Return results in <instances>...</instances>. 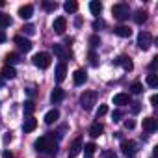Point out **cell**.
Instances as JSON below:
<instances>
[{
    "label": "cell",
    "instance_id": "1",
    "mask_svg": "<svg viewBox=\"0 0 158 158\" xmlns=\"http://www.w3.org/2000/svg\"><path fill=\"white\" fill-rule=\"evenodd\" d=\"M95 104H97V93H95V91H84V93L80 95V106H82L86 112L91 110Z\"/></svg>",
    "mask_w": 158,
    "mask_h": 158
},
{
    "label": "cell",
    "instance_id": "2",
    "mask_svg": "<svg viewBox=\"0 0 158 158\" xmlns=\"http://www.w3.org/2000/svg\"><path fill=\"white\" fill-rule=\"evenodd\" d=\"M112 15L117 19V21H127L128 19V15H130V8H128V4H115L114 8H112Z\"/></svg>",
    "mask_w": 158,
    "mask_h": 158
},
{
    "label": "cell",
    "instance_id": "3",
    "mask_svg": "<svg viewBox=\"0 0 158 158\" xmlns=\"http://www.w3.org/2000/svg\"><path fill=\"white\" fill-rule=\"evenodd\" d=\"M54 143H56V141H54V138H50V136H41L39 139H35L34 149H35V151H39V152H45V151H48Z\"/></svg>",
    "mask_w": 158,
    "mask_h": 158
},
{
    "label": "cell",
    "instance_id": "4",
    "mask_svg": "<svg viewBox=\"0 0 158 158\" xmlns=\"http://www.w3.org/2000/svg\"><path fill=\"white\" fill-rule=\"evenodd\" d=\"M32 61H34V65L39 67V69H47V67L50 65V54H47V52H37V54L32 58Z\"/></svg>",
    "mask_w": 158,
    "mask_h": 158
},
{
    "label": "cell",
    "instance_id": "5",
    "mask_svg": "<svg viewBox=\"0 0 158 158\" xmlns=\"http://www.w3.org/2000/svg\"><path fill=\"white\" fill-rule=\"evenodd\" d=\"M151 45H152V35L149 32H139L138 34V47L141 50H147Z\"/></svg>",
    "mask_w": 158,
    "mask_h": 158
},
{
    "label": "cell",
    "instance_id": "6",
    "mask_svg": "<svg viewBox=\"0 0 158 158\" xmlns=\"http://www.w3.org/2000/svg\"><path fill=\"white\" fill-rule=\"evenodd\" d=\"M121 149H123V152H125L127 158H132V156L136 154V151H138V145H136L134 141H130V139H128V141L125 139V141L121 143Z\"/></svg>",
    "mask_w": 158,
    "mask_h": 158
},
{
    "label": "cell",
    "instance_id": "7",
    "mask_svg": "<svg viewBox=\"0 0 158 158\" xmlns=\"http://www.w3.org/2000/svg\"><path fill=\"white\" fill-rule=\"evenodd\" d=\"M114 63H115V65H121V67H123L127 73H130V71L134 69V63H132V60H130L128 56H119V58H117Z\"/></svg>",
    "mask_w": 158,
    "mask_h": 158
},
{
    "label": "cell",
    "instance_id": "8",
    "mask_svg": "<svg viewBox=\"0 0 158 158\" xmlns=\"http://www.w3.org/2000/svg\"><path fill=\"white\" fill-rule=\"evenodd\" d=\"M86 80H88V74H86L84 69H76V71L73 73V82H74L76 86H82Z\"/></svg>",
    "mask_w": 158,
    "mask_h": 158
},
{
    "label": "cell",
    "instance_id": "9",
    "mask_svg": "<svg viewBox=\"0 0 158 158\" xmlns=\"http://www.w3.org/2000/svg\"><path fill=\"white\" fill-rule=\"evenodd\" d=\"M13 41L19 45V48H21V50H24V52L32 50V41H30V39H26V37H23V35H15V39H13Z\"/></svg>",
    "mask_w": 158,
    "mask_h": 158
},
{
    "label": "cell",
    "instance_id": "10",
    "mask_svg": "<svg viewBox=\"0 0 158 158\" xmlns=\"http://www.w3.org/2000/svg\"><path fill=\"white\" fill-rule=\"evenodd\" d=\"M52 28H54L56 34H63V32L67 30V21H65V17H58V19H54Z\"/></svg>",
    "mask_w": 158,
    "mask_h": 158
},
{
    "label": "cell",
    "instance_id": "11",
    "mask_svg": "<svg viewBox=\"0 0 158 158\" xmlns=\"http://www.w3.org/2000/svg\"><path fill=\"white\" fill-rule=\"evenodd\" d=\"M32 15H34V6H32V4H26V6H21V8H19V17H21V19L28 21Z\"/></svg>",
    "mask_w": 158,
    "mask_h": 158
},
{
    "label": "cell",
    "instance_id": "12",
    "mask_svg": "<svg viewBox=\"0 0 158 158\" xmlns=\"http://www.w3.org/2000/svg\"><path fill=\"white\" fill-rule=\"evenodd\" d=\"M52 50H54V54H56L60 60H67V58L71 56V54H69V50H67L63 45H58V43H56V45H52Z\"/></svg>",
    "mask_w": 158,
    "mask_h": 158
},
{
    "label": "cell",
    "instance_id": "13",
    "mask_svg": "<svg viewBox=\"0 0 158 158\" xmlns=\"http://www.w3.org/2000/svg\"><path fill=\"white\" fill-rule=\"evenodd\" d=\"M63 97H65L63 89H61V88H54L52 93H50V102H52V104H58V102L63 101Z\"/></svg>",
    "mask_w": 158,
    "mask_h": 158
},
{
    "label": "cell",
    "instance_id": "14",
    "mask_svg": "<svg viewBox=\"0 0 158 158\" xmlns=\"http://www.w3.org/2000/svg\"><path fill=\"white\" fill-rule=\"evenodd\" d=\"M114 104H117V106L130 104V95L128 93H117V95H114Z\"/></svg>",
    "mask_w": 158,
    "mask_h": 158
},
{
    "label": "cell",
    "instance_id": "15",
    "mask_svg": "<svg viewBox=\"0 0 158 158\" xmlns=\"http://www.w3.org/2000/svg\"><path fill=\"white\" fill-rule=\"evenodd\" d=\"M156 128H158V123H156L154 117H145L143 119V130L145 132H154Z\"/></svg>",
    "mask_w": 158,
    "mask_h": 158
},
{
    "label": "cell",
    "instance_id": "16",
    "mask_svg": "<svg viewBox=\"0 0 158 158\" xmlns=\"http://www.w3.org/2000/svg\"><path fill=\"white\" fill-rule=\"evenodd\" d=\"M114 34L119 35V37H130V35H132V30H130L128 26H123V24H121V26H115V28H114Z\"/></svg>",
    "mask_w": 158,
    "mask_h": 158
},
{
    "label": "cell",
    "instance_id": "17",
    "mask_svg": "<svg viewBox=\"0 0 158 158\" xmlns=\"http://www.w3.org/2000/svg\"><path fill=\"white\" fill-rule=\"evenodd\" d=\"M58 119H60V112H58L56 108L45 114V123H47V125H52V123H56Z\"/></svg>",
    "mask_w": 158,
    "mask_h": 158
},
{
    "label": "cell",
    "instance_id": "18",
    "mask_svg": "<svg viewBox=\"0 0 158 158\" xmlns=\"http://www.w3.org/2000/svg\"><path fill=\"white\" fill-rule=\"evenodd\" d=\"M35 127H37V119H34V117H26L24 123H23L24 132H32V130H35Z\"/></svg>",
    "mask_w": 158,
    "mask_h": 158
},
{
    "label": "cell",
    "instance_id": "19",
    "mask_svg": "<svg viewBox=\"0 0 158 158\" xmlns=\"http://www.w3.org/2000/svg\"><path fill=\"white\" fill-rule=\"evenodd\" d=\"M102 130H104V127H102L99 121H95V123L89 127V136H91V138H99V136L102 134Z\"/></svg>",
    "mask_w": 158,
    "mask_h": 158
},
{
    "label": "cell",
    "instance_id": "20",
    "mask_svg": "<svg viewBox=\"0 0 158 158\" xmlns=\"http://www.w3.org/2000/svg\"><path fill=\"white\" fill-rule=\"evenodd\" d=\"M65 74H67V67H65V63L61 61V63H58V67H56V80H58V82H63V80H65Z\"/></svg>",
    "mask_w": 158,
    "mask_h": 158
},
{
    "label": "cell",
    "instance_id": "21",
    "mask_svg": "<svg viewBox=\"0 0 158 158\" xmlns=\"http://www.w3.org/2000/svg\"><path fill=\"white\" fill-rule=\"evenodd\" d=\"M82 147H84V145H82V138H76V139L71 143V156H76L78 152L82 151Z\"/></svg>",
    "mask_w": 158,
    "mask_h": 158
},
{
    "label": "cell",
    "instance_id": "22",
    "mask_svg": "<svg viewBox=\"0 0 158 158\" xmlns=\"http://www.w3.org/2000/svg\"><path fill=\"white\" fill-rule=\"evenodd\" d=\"M63 10H65L67 13H76V10H78V2H74V0H67V2L63 4Z\"/></svg>",
    "mask_w": 158,
    "mask_h": 158
},
{
    "label": "cell",
    "instance_id": "23",
    "mask_svg": "<svg viewBox=\"0 0 158 158\" xmlns=\"http://www.w3.org/2000/svg\"><path fill=\"white\" fill-rule=\"evenodd\" d=\"M15 76H17V71L11 65H6L2 69V78H15Z\"/></svg>",
    "mask_w": 158,
    "mask_h": 158
},
{
    "label": "cell",
    "instance_id": "24",
    "mask_svg": "<svg viewBox=\"0 0 158 158\" xmlns=\"http://www.w3.org/2000/svg\"><path fill=\"white\" fill-rule=\"evenodd\" d=\"M89 11H91L93 15H99V13L102 11V4L97 2V0H93V2H89Z\"/></svg>",
    "mask_w": 158,
    "mask_h": 158
},
{
    "label": "cell",
    "instance_id": "25",
    "mask_svg": "<svg viewBox=\"0 0 158 158\" xmlns=\"http://www.w3.org/2000/svg\"><path fill=\"white\" fill-rule=\"evenodd\" d=\"M145 21H147V13H145L143 10L136 11V15H134V23H136V24H143Z\"/></svg>",
    "mask_w": 158,
    "mask_h": 158
},
{
    "label": "cell",
    "instance_id": "26",
    "mask_svg": "<svg viewBox=\"0 0 158 158\" xmlns=\"http://www.w3.org/2000/svg\"><path fill=\"white\" fill-rule=\"evenodd\" d=\"M6 61H8V65H15V63H19L21 60H19V54H15V52H10L8 56H6Z\"/></svg>",
    "mask_w": 158,
    "mask_h": 158
},
{
    "label": "cell",
    "instance_id": "27",
    "mask_svg": "<svg viewBox=\"0 0 158 158\" xmlns=\"http://www.w3.org/2000/svg\"><path fill=\"white\" fill-rule=\"evenodd\" d=\"M11 24V19H10V15H6V13H0V30L2 28H6V26H10Z\"/></svg>",
    "mask_w": 158,
    "mask_h": 158
},
{
    "label": "cell",
    "instance_id": "28",
    "mask_svg": "<svg viewBox=\"0 0 158 158\" xmlns=\"http://www.w3.org/2000/svg\"><path fill=\"white\" fill-rule=\"evenodd\" d=\"M147 86H151V88H156L158 86V78H156V74L154 73H151V74H147Z\"/></svg>",
    "mask_w": 158,
    "mask_h": 158
},
{
    "label": "cell",
    "instance_id": "29",
    "mask_svg": "<svg viewBox=\"0 0 158 158\" xmlns=\"http://www.w3.org/2000/svg\"><path fill=\"white\" fill-rule=\"evenodd\" d=\"M88 58H89V63H91L93 67H97V65H99V56L95 54V50H89V54H88Z\"/></svg>",
    "mask_w": 158,
    "mask_h": 158
},
{
    "label": "cell",
    "instance_id": "30",
    "mask_svg": "<svg viewBox=\"0 0 158 158\" xmlns=\"http://www.w3.org/2000/svg\"><path fill=\"white\" fill-rule=\"evenodd\" d=\"M130 91H132V93H136V95H138V93H141V91H143V84H141V82H134V84L130 86Z\"/></svg>",
    "mask_w": 158,
    "mask_h": 158
},
{
    "label": "cell",
    "instance_id": "31",
    "mask_svg": "<svg viewBox=\"0 0 158 158\" xmlns=\"http://www.w3.org/2000/svg\"><path fill=\"white\" fill-rule=\"evenodd\" d=\"M82 149H84V152H86V154H93V152L97 151V145H95V143H86Z\"/></svg>",
    "mask_w": 158,
    "mask_h": 158
},
{
    "label": "cell",
    "instance_id": "32",
    "mask_svg": "<svg viewBox=\"0 0 158 158\" xmlns=\"http://www.w3.org/2000/svg\"><path fill=\"white\" fill-rule=\"evenodd\" d=\"M23 32H24L26 35H34V34H35V26H34V24H24V26H23Z\"/></svg>",
    "mask_w": 158,
    "mask_h": 158
},
{
    "label": "cell",
    "instance_id": "33",
    "mask_svg": "<svg viewBox=\"0 0 158 158\" xmlns=\"http://www.w3.org/2000/svg\"><path fill=\"white\" fill-rule=\"evenodd\" d=\"M34 110H35V104H34V101H26V102H24V112L30 115Z\"/></svg>",
    "mask_w": 158,
    "mask_h": 158
},
{
    "label": "cell",
    "instance_id": "34",
    "mask_svg": "<svg viewBox=\"0 0 158 158\" xmlns=\"http://www.w3.org/2000/svg\"><path fill=\"white\" fill-rule=\"evenodd\" d=\"M89 45H91V50H93L95 47L101 45V37H99V35H91V37H89Z\"/></svg>",
    "mask_w": 158,
    "mask_h": 158
},
{
    "label": "cell",
    "instance_id": "35",
    "mask_svg": "<svg viewBox=\"0 0 158 158\" xmlns=\"http://www.w3.org/2000/svg\"><path fill=\"white\" fill-rule=\"evenodd\" d=\"M43 8H45L47 11H54V10L58 8V4H56V2H43Z\"/></svg>",
    "mask_w": 158,
    "mask_h": 158
},
{
    "label": "cell",
    "instance_id": "36",
    "mask_svg": "<svg viewBox=\"0 0 158 158\" xmlns=\"http://www.w3.org/2000/svg\"><path fill=\"white\" fill-rule=\"evenodd\" d=\"M106 112H108V106H106V104H101V106H99V112H97V119H99L101 115H104Z\"/></svg>",
    "mask_w": 158,
    "mask_h": 158
},
{
    "label": "cell",
    "instance_id": "37",
    "mask_svg": "<svg viewBox=\"0 0 158 158\" xmlns=\"http://www.w3.org/2000/svg\"><path fill=\"white\" fill-rule=\"evenodd\" d=\"M121 117H123V112H121V110H114L112 119H114V121H121Z\"/></svg>",
    "mask_w": 158,
    "mask_h": 158
},
{
    "label": "cell",
    "instance_id": "38",
    "mask_svg": "<svg viewBox=\"0 0 158 158\" xmlns=\"http://www.w3.org/2000/svg\"><path fill=\"white\" fill-rule=\"evenodd\" d=\"M132 104V114H139L141 110V102H130Z\"/></svg>",
    "mask_w": 158,
    "mask_h": 158
},
{
    "label": "cell",
    "instance_id": "39",
    "mask_svg": "<svg viewBox=\"0 0 158 158\" xmlns=\"http://www.w3.org/2000/svg\"><path fill=\"white\" fill-rule=\"evenodd\" d=\"M102 158H117V154L114 151H104L102 152Z\"/></svg>",
    "mask_w": 158,
    "mask_h": 158
},
{
    "label": "cell",
    "instance_id": "40",
    "mask_svg": "<svg viewBox=\"0 0 158 158\" xmlns=\"http://www.w3.org/2000/svg\"><path fill=\"white\" fill-rule=\"evenodd\" d=\"M47 152H48V154H50V156H54V154H56V152H58V143H54V145H52V147H50V149H48V151H47Z\"/></svg>",
    "mask_w": 158,
    "mask_h": 158
},
{
    "label": "cell",
    "instance_id": "41",
    "mask_svg": "<svg viewBox=\"0 0 158 158\" xmlns=\"http://www.w3.org/2000/svg\"><path fill=\"white\" fill-rule=\"evenodd\" d=\"M102 26H104L102 21H95V23H93V28H95V30H99V28H102Z\"/></svg>",
    "mask_w": 158,
    "mask_h": 158
},
{
    "label": "cell",
    "instance_id": "42",
    "mask_svg": "<svg viewBox=\"0 0 158 158\" xmlns=\"http://www.w3.org/2000/svg\"><path fill=\"white\" fill-rule=\"evenodd\" d=\"M125 127H127L128 130H132V128H134V121H132V119H128V121H125Z\"/></svg>",
    "mask_w": 158,
    "mask_h": 158
},
{
    "label": "cell",
    "instance_id": "43",
    "mask_svg": "<svg viewBox=\"0 0 158 158\" xmlns=\"http://www.w3.org/2000/svg\"><path fill=\"white\" fill-rule=\"evenodd\" d=\"M6 39H8V35H6V32H4V30H0V43H4Z\"/></svg>",
    "mask_w": 158,
    "mask_h": 158
},
{
    "label": "cell",
    "instance_id": "44",
    "mask_svg": "<svg viewBox=\"0 0 158 158\" xmlns=\"http://www.w3.org/2000/svg\"><path fill=\"white\" fill-rule=\"evenodd\" d=\"M151 104H152V106L158 104V95H152V97H151Z\"/></svg>",
    "mask_w": 158,
    "mask_h": 158
},
{
    "label": "cell",
    "instance_id": "45",
    "mask_svg": "<svg viewBox=\"0 0 158 158\" xmlns=\"http://www.w3.org/2000/svg\"><path fill=\"white\" fill-rule=\"evenodd\" d=\"M156 65H158V58H152V61H151V69H156Z\"/></svg>",
    "mask_w": 158,
    "mask_h": 158
},
{
    "label": "cell",
    "instance_id": "46",
    "mask_svg": "<svg viewBox=\"0 0 158 158\" xmlns=\"http://www.w3.org/2000/svg\"><path fill=\"white\" fill-rule=\"evenodd\" d=\"M2 158H13V154H11L10 151H4V152H2Z\"/></svg>",
    "mask_w": 158,
    "mask_h": 158
},
{
    "label": "cell",
    "instance_id": "47",
    "mask_svg": "<svg viewBox=\"0 0 158 158\" xmlns=\"http://www.w3.org/2000/svg\"><path fill=\"white\" fill-rule=\"evenodd\" d=\"M10 141H11V134H8V136L4 138V143H10Z\"/></svg>",
    "mask_w": 158,
    "mask_h": 158
},
{
    "label": "cell",
    "instance_id": "48",
    "mask_svg": "<svg viewBox=\"0 0 158 158\" xmlns=\"http://www.w3.org/2000/svg\"><path fill=\"white\" fill-rule=\"evenodd\" d=\"M28 95H30V97H32V95H35V89H34V88H30V89H28Z\"/></svg>",
    "mask_w": 158,
    "mask_h": 158
},
{
    "label": "cell",
    "instance_id": "49",
    "mask_svg": "<svg viewBox=\"0 0 158 158\" xmlns=\"http://www.w3.org/2000/svg\"><path fill=\"white\" fill-rule=\"evenodd\" d=\"M0 86H4V78L2 76H0Z\"/></svg>",
    "mask_w": 158,
    "mask_h": 158
},
{
    "label": "cell",
    "instance_id": "50",
    "mask_svg": "<svg viewBox=\"0 0 158 158\" xmlns=\"http://www.w3.org/2000/svg\"><path fill=\"white\" fill-rule=\"evenodd\" d=\"M86 158H93V156H91V154H86Z\"/></svg>",
    "mask_w": 158,
    "mask_h": 158
},
{
    "label": "cell",
    "instance_id": "51",
    "mask_svg": "<svg viewBox=\"0 0 158 158\" xmlns=\"http://www.w3.org/2000/svg\"><path fill=\"white\" fill-rule=\"evenodd\" d=\"M2 6H4V2H0V8H2Z\"/></svg>",
    "mask_w": 158,
    "mask_h": 158
}]
</instances>
